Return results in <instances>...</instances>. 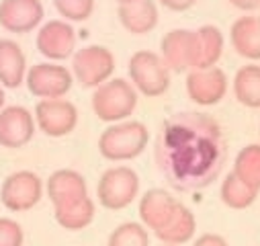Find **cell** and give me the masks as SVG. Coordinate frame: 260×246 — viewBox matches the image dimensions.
Masks as SVG:
<instances>
[{
  "label": "cell",
  "instance_id": "9c48e42d",
  "mask_svg": "<svg viewBox=\"0 0 260 246\" xmlns=\"http://www.w3.org/2000/svg\"><path fill=\"white\" fill-rule=\"evenodd\" d=\"M162 59L174 72H186L197 68L199 37L190 29H172L162 39Z\"/></svg>",
  "mask_w": 260,
  "mask_h": 246
},
{
  "label": "cell",
  "instance_id": "ac0fdd59",
  "mask_svg": "<svg viewBox=\"0 0 260 246\" xmlns=\"http://www.w3.org/2000/svg\"><path fill=\"white\" fill-rule=\"evenodd\" d=\"M27 78V59L19 43L0 39V84L17 88Z\"/></svg>",
  "mask_w": 260,
  "mask_h": 246
},
{
  "label": "cell",
  "instance_id": "52a82bcc",
  "mask_svg": "<svg viewBox=\"0 0 260 246\" xmlns=\"http://www.w3.org/2000/svg\"><path fill=\"white\" fill-rule=\"evenodd\" d=\"M43 182L31 170H17L9 174L0 187V201L11 211H27L39 203Z\"/></svg>",
  "mask_w": 260,
  "mask_h": 246
},
{
  "label": "cell",
  "instance_id": "9a60e30c",
  "mask_svg": "<svg viewBox=\"0 0 260 246\" xmlns=\"http://www.w3.org/2000/svg\"><path fill=\"white\" fill-rule=\"evenodd\" d=\"M178 201L164 189H150L140 199V218L148 230H162L174 216Z\"/></svg>",
  "mask_w": 260,
  "mask_h": 246
},
{
  "label": "cell",
  "instance_id": "8fae6325",
  "mask_svg": "<svg viewBox=\"0 0 260 246\" xmlns=\"http://www.w3.org/2000/svg\"><path fill=\"white\" fill-rule=\"evenodd\" d=\"M186 93L188 99L197 105H215L228 93V76L217 66L205 70H190L186 76Z\"/></svg>",
  "mask_w": 260,
  "mask_h": 246
},
{
  "label": "cell",
  "instance_id": "3957f363",
  "mask_svg": "<svg viewBox=\"0 0 260 246\" xmlns=\"http://www.w3.org/2000/svg\"><path fill=\"white\" fill-rule=\"evenodd\" d=\"M138 105V90L123 78H111L92 95V111L101 121L119 123L134 113Z\"/></svg>",
  "mask_w": 260,
  "mask_h": 246
},
{
  "label": "cell",
  "instance_id": "f546056e",
  "mask_svg": "<svg viewBox=\"0 0 260 246\" xmlns=\"http://www.w3.org/2000/svg\"><path fill=\"white\" fill-rule=\"evenodd\" d=\"M160 3L168 9H172V11H186L197 3V0H160Z\"/></svg>",
  "mask_w": 260,
  "mask_h": 246
},
{
  "label": "cell",
  "instance_id": "277c9868",
  "mask_svg": "<svg viewBox=\"0 0 260 246\" xmlns=\"http://www.w3.org/2000/svg\"><path fill=\"white\" fill-rule=\"evenodd\" d=\"M129 78H132L136 90L146 97H160L170 86V68L162 55L142 49L136 51L129 59Z\"/></svg>",
  "mask_w": 260,
  "mask_h": 246
},
{
  "label": "cell",
  "instance_id": "484cf974",
  "mask_svg": "<svg viewBox=\"0 0 260 246\" xmlns=\"http://www.w3.org/2000/svg\"><path fill=\"white\" fill-rule=\"evenodd\" d=\"M107 246H150V236L144 224L125 222L111 232Z\"/></svg>",
  "mask_w": 260,
  "mask_h": 246
},
{
  "label": "cell",
  "instance_id": "e0dca14e",
  "mask_svg": "<svg viewBox=\"0 0 260 246\" xmlns=\"http://www.w3.org/2000/svg\"><path fill=\"white\" fill-rule=\"evenodd\" d=\"M119 21L134 35L150 33L158 23V9L154 0H132L119 5Z\"/></svg>",
  "mask_w": 260,
  "mask_h": 246
},
{
  "label": "cell",
  "instance_id": "6da1fadb",
  "mask_svg": "<svg viewBox=\"0 0 260 246\" xmlns=\"http://www.w3.org/2000/svg\"><path fill=\"white\" fill-rule=\"evenodd\" d=\"M154 156L174 189L197 191L219 176L228 158V144L213 117L184 111L164 121Z\"/></svg>",
  "mask_w": 260,
  "mask_h": 246
},
{
  "label": "cell",
  "instance_id": "7c38bea8",
  "mask_svg": "<svg viewBox=\"0 0 260 246\" xmlns=\"http://www.w3.org/2000/svg\"><path fill=\"white\" fill-rule=\"evenodd\" d=\"M35 134V119L29 109L13 105L0 111V146L23 148Z\"/></svg>",
  "mask_w": 260,
  "mask_h": 246
},
{
  "label": "cell",
  "instance_id": "4316f807",
  "mask_svg": "<svg viewBox=\"0 0 260 246\" xmlns=\"http://www.w3.org/2000/svg\"><path fill=\"white\" fill-rule=\"evenodd\" d=\"M53 5L68 21H86L94 9V0H53Z\"/></svg>",
  "mask_w": 260,
  "mask_h": 246
},
{
  "label": "cell",
  "instance_id": "d4e9b609",
  "mask_svg": "<svg viewBox=\"0 0 260 246\" xmlns=\"http://www.w3.org/2000/svg\"><path fill=\"white\" fill-rule=\"evenodd\" d=\"M234 172L252 189L260 191V144H248L238 152Z\"/></svg>",
  "mask_w": 260,
  "mask_h": 246
},
{
  "label": "cell",
  "instance_id": "2e32d148",
  "mask_svg": "<svg viewBox=\"0 0 260 246\" xmlns=\"http://www.w3.org/2000/svg\"><path fill=\"white\" fill-rule=\"evenodd\" d=\"M86 195H88V189H86L84 176L80 172L72 170V168L55 170L47 178V197L53 203V207L78 201Z\"/></svg>",
  "mask_w": 260,
  "mask_h": 246
},
{
  "label": "cell",
  "instance_id": "ffe728a7",
  "mask_svg": "<svg viewBox=\"0 0 260 246\" xmlns=\"http://www.w3.org/2000/svg\"><path fill=\"white\" fill-rule=\"evenodd\" d=\"M194 230H197V220H194L192 211L186 205L178 203L172 220L156 232V238L170 246H182L194 236Z\"/></svg>",
  "mask_w": 260,
  "mask_h": 246
},
{
  "label": "cell",
  "instance_id": "cb8c5ba5",
  "mask_svg": "<svg viewBox=\"0 0 260 246\" xmlns=\"http://www.w3.org/2000/svg\"><path fill=\"white\" fill-rule=\"evenodd\" d=\"M221 201L232 207V209H246L254 203V199L258 197V191L252 189L250 184H246L234 170L230 174H225L223 182H221Z\"/></svg>",
  "mask_w": 260,
  "mask_h": 246
},
{
  "label": "cell",
  "instance_id": "e575fe53",
  "mask_svg": "<svg viewBox=\"0 0 260 246\" xmlns=\"http://www.w3.org/2000/svg\"><path fill=\"white\" fill-rule=\"evenodd\" d=\"M258 19H260V17H258Z\"/></svg>",
  "mask_w": 260,
  "mask_h": 246
},
{
  "label": "cell",
  "instance_id": "603a6c76",
  "mask_svg": "<svg viewBox=\"0 0 260 246\" xmlns=\"http://www.w3.org/2000/svg\"><path fill=\"white\" fill-rule=\"evenodd\" d=\"M197 37H199V57H197V68L194 70L213 68L223 53L221 31L215 25H203L197 29Z\"/></svg>",
  "mask_w": 260,
  "mask_h": 246
},
{
  "label": "cell",
  "instance_id": "4dcf8cb0",
  "mask_svg": "<svg viewBox=\"0 0 260 246\" xmlns=\"http://www.w3.org/2000/svg\"><path fill=\"white\" fill-rule=\"evenodd\" d=\"M230 3L242 11H254L260 7V0H230Z\"/></svg>",
  "mask_w": 260,
  "mask_h": 246
},
{
  "label": "cell",
  "instance_id": "44dd1931",
  "mask_svg": "<svg viewBox=\"0 0 260 246\" xmlns=\"http://www.w3.org/2000/svg\"><path fill=\"white\" fill-rule=\"evenodd\" d=\"M53 209H55V222L63 230L78 232V230H84L86 226H90L94 220V203L88 195L78 199V201L53 207Z\"/></svg>",
  "mask_w": 260,
  "mask_h": 246
},
{
  "label": "cell",
  "instance_id": "d6a6232c",
  "mask_svg": "<svg viewBox=\"0 0 260 246\" xmlns=\"http://www.w3.org/2000/svg\"><path fill=\"white\" fill-rule=\"evenodd\" d=\"M123 3H132V0H119V5H123Z\"/></svg>",
  "mask_w": 260,
  "mask_h": 246
},
{
  "label": "cell",
  "instance_id": "ba28073f",
  "mask_svg": "<svg viewBox=\"0 0 260 246\" xmlns=\"http://www.w3.org/2000/svg\"><path fill=\"white\" fill-rule=\"evenodd\" d=\"M35 119L45 136L61 138L74 132L78 123V109L66 99H43L35 105Z\"/></svg>",
  "mask_w": 260,
  "mask_h": 246
},
{
  "label": "cell",
  "instance_id": "1f68e13d",
  "mask_svg": "<svg viewBox=\"0 0 260 246\" xmlns=\"http://www.w3.org/2000/svg\"><path fill=\"white\" fill-rule=\"evenodd\" d=\"M3 105H5V90L0 86V111H3Z\"/></svg>",
  "mask_w": 260,
  "mask_h": 246
},
{
  "label": "cell",
  "instance_id": "83f0119b",
  "mask_svg": "<svg viewBox=\"0 0 260 246\" xmlns=\"http://www.w3.org/2000/svg\"><path fill=\"white\" fill-rule=\"evenodd\" d=\"M23 228L15 220L0 218V246H23Z\"/></svg>",
  "mask_w": 260,
  "mask_h": 246
},
{
  "label": "cell",
  "instance_id": "5b68a950",
  "mask_svg": "<svg viewBox=\"0 0 260 246\" xmlns=\"http://www.w3.org/2000/svg\"><path fill=\"white\" fill-rule=\"evenodd\" d=\"M140 191V176L129 166H113L103 172L96 197L107 209H123L138 197Z\"/></svg>",
  "mask_w": 260,
  "mask_h": 246
},
{
  "label": "cell",
  "instance_id": "30bf717a",
  "mask_svg": "<svg viewBox=\"0 0 260 246\" xmlns=\"http://www.w3.org/2000/svg\"><path fill=\"white\" fill-rule=\"evenodd\" d=\"M27 88L31 95L43 99H61L72 88V72L57 64H35L27 72Z\"/></svg>",
  "mask_w": 260,
  "mask_h": 246
},
{
  "label": "cell",
  "instance_id": "7402d4cb",
  "mask_svg": "<svg viewBox=\"0 0 260 246\" xmlns=\"http://www.w3.org/2000/svg\"><path fill=\"white\" fill-rule=\"evenodd\" d=\"M234 95L242 105L260 109V66L246 64L236 72Z\"/></svg>",
  "mask_w": 260,
  "mask_h": 246
},
{
  "label": "cell",
  "instance_id": "5bb4252c",
  "mask_svg": "<svg viewBox=\"0 0 260 246\" xmlns=\"http://www.w3.org/2000/svg\"><path fill=\"white\" fill-rule=\"evenodd\" d=\"M43 19V5L39 0H3L0 25L11 33H27Z\"/></svg>",
  "mask_w": 260,
  "mask_h": 246
},
{
  "label": "cell",
  "instance_id": "4fadbf2b",
  "mask_svg": "<svg viewBox=\"0 0 260 246\" xmlns=\"http://www.w3.org/2000/svg\"><path fill=\"white\" fill-rule=\"evenodd\" d=\"M76 31L66 21H47L37 33V49L49 59H66L74 53Z\"/></svg>",
  "mask_w": 260,
  "mask_h": 246
},
{
  "label": "cell",
  "instance_id": "8992f818",
  "mask_svg": "<svg viewBox=\"0 0 260 246\" xmlns=\"http://www.w3.org/2000/svg\"><path fill=\"white\" fill-rule=\"evenodd\" d=\"M72 70L76 80L84 88H99L101 84L111 80V74L115 70V57L103 45H86L74 53Z\"/></svg>",
  "mask_w": 260,
  "mask_h": 246
},
{
  "label": "cell",
  "instance_id": "d6986e66",
  "mask_svg": "<svg viewBox=\"0 0 260 246\" xmlns=\"http://www.w3.org/2000/svg\"><path fill=\"white\" fill-rule=\"evenodd\" d=\"M230 39L234 49L248 57L260 59V19L258 17H240L230 29Z\"/></svg>",
  "mask_w": 260,
  "mask_h": 246
},
{
  "label": "cell",
  "instance_id": "836d02e7",
  "mask_svg": "<svg viewBox=\"0 0 260 246\" xmlns=\"http://www.w3.org/2000/svg\"><path fill=\"white\" fill-rule=\"evenodd\" d=\"M164 246H170V244H164Z\"/></svg>",
  "mask_w": 260,
  "mask_h": 246
},
{
  "label": "cell",
  "instance_id": "f1b7e54d",
  "mask_svg": "<svg viewBox=\"0 0 260 246\" xmlns=\"http://www.w3.org/2000/svg\"><path fill=\"white\" fill-rule=\"evenodd\" d=\"M192 246H230V244L219 234H203V236H199L197 240H194Z\"/></svg>",
  "mask_w": 260,
  "mask_h": 246
},
{
  "label": "cell",
  "instance_id": "7a4b0ae2",
  "mask_svg": "<svg viewBox=\"0 0 260 246\" xmlns=\"http://www.w3.org/2000/svg\"><path fill=\"white\" fill-rule=\"evenodd\" d=\"M150 140V132L142 121H119L107 128L99 138V152L113 162L140 156Z\"/></svg>",
  "mask_w": 260,
  "mask_h": 246
}]
</instances>
